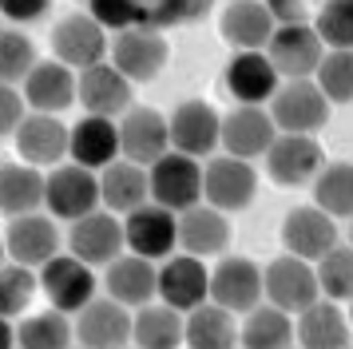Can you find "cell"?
<instances>
[{
	"mask_svg": "<svg viewBox=\"0 0 353 349\" xmlns=\"http://www.w3.org/2000/svg\"><path fill=\"white\" fill-rule=\"evenodd\" d=\"M131 341L143 349H179L183 346V310L167 301H147L131 317Z\"/></svg>",
	"mask_w": 353,
	"mask_h": 349,
	"instance_id": "cell-32",
	"label": "cell"
},
{
	"mask_svg": "<svg viewBox=\"0 0 353 349\" xmlns=\"http://www.w3.org/2000/svg\"><path fill=\"white\" fill-rule=\"evenodd\" d=\"M266 8L278 24H302V20H314L318 0H266Z\"/></svg>",
	"mask_w": 353,
	"mask_h": 349,
	"instance_id": "cell-46",
	"label": "cell"
},
{
	"mask_svg": "<svg viewBox=\"0 0 353 349\" xmlns=\"http://www.w3.org/2000/svg\"><path fill=\"white\" fill-rule=\"evenodd\" d=\"M262 159H266V174L278 187H305L325 167L321 143L314 135H294V131H278Z\"/></svg>",
	"mask_w": 353,
	"mask_h": 349,
	"instance_id": "cell-10",
	"label": "cell"
},
{
	"mask_svg": "<svg viewBox=\"0 0 353 349\" xmlns=\"http://www.w3.org/2000/svg\"><path fill=\"white\" fill-rule=\"evenodd\" d=\"M167 131H171V147H175V151L194 155V159H207V155H214V147H219L223 115L210 108L207 99H183V103L171 111Z\"/></svg>",
	"mask_w": 353,
	"mask_h": 349,
	"instance_id": "cell-16",
	"label": "cell"
},
{
	"mask_svg": "<svg viewBox=\"0 0 353 349\" xmlns=\"http://www.w3.org/2000/svg\"><path fill=\"white\" fill-rule=\"evenodd\" d=\"M40 278L32 266H20V262H0V314L17 321L20 314H28Z\"/></svg>",
	"mask_w": 353,
	"mask_h": 349,
	"instance_id": "cell-37",
	"label": "cell"
},
{
	"mask_svg": "<svg viewBox=\"0 0 353 349\" xmlns=\"http://www.w3.org/2000/svg\"><path fill=\"white\" fill-rule=\"evenodd\" d=\"M350 246H353V219H350Z\"/></svg>",
	"mask_w": 353,
	"mask_h": 349,
	"instance_id": "cell-51",
	"label": "cell"
},
{
	"mask_svg": "<svg viewBox=\"0 0 353 349\" xmlns=\"http://www.w3.org/2000/svg\"><path fill=\"white\" fill-rule=\"evenodd\" d=\"M226 92L234 95V103H270V95L278 92V68L270 63L266 48H239L230 63H226Z\"/></svg>",
	"mask_w": 353,
	"mask_h": 349,
	"instance_id": "cell-18",
	"label": "cell"
},
{
	"mask_svg": "<svg viewBox=\"0 0 353 349\" xmlns=\"http://www.w3.org/2000/svg\"><path fill=\"white\" fill-rule=\"evenodd\" d=\"M123 242L131 254H143L151 262H163L179 246V215L159 203H139L123 215Z\"/></svg>",
	"mask_w": 353,
	"mask_h": 349,
	"instance_id": "cell-9",
	"label": "cell"
},
{
	"mask_svg": "<svg viewBox=\"0 0 353 349\" xmlns=\"http://www.w3.org/2000/svg\"><path fill=\"white\" fill-rule=\"evenodd\" d=\"M139 24L159 32L191 24V4L187 0H139Z\"/></svg>",
	"mask_w": 353,
	"mask_h": 349,
	"instance_id": "cell-42",
	"label": "cell"
},
{
	"mask_svg": "<svg viewBox=\"0 0 353 349\" xmlns=\"http://www.w3.org/2000/svg\"><path fill=\"white\" fill-rule=\"evenodd\" d=\"M60 246H64V235H60V219L56 215L24 210V215H12L8 226H4V250L20 266L40 270L52 254H60Z\"/></svg>",
	"mask_w": 353,
	"mask_h": 349,
	"instance_id": "cell-5",
	"label": "cell"
},
{
	"mask_svg": "<svg viewBox=\"0 0 353 349\" xmlns=\"http://www.w3.org/2000/svg\"><path fill=\"white\" fill-rule=\"evenodd\" d=\"M68 155L88 171H103L112 159H119V119L88 111L68 127Z\"/></svg>",
	"mask_w": 353,
	"mask_h": 349,
	"instance_id": "cell-22",
	"label": "cell"
},
{
	"mask_svg": "<svg viewBox=\"0 0 353 349\" xmlns=\"http://www.w3.org/2000/svg\"><path fill=\"white\" fill-rule=\"evenodd\" d=\"M266 56H270V63L278 68L282 79H302V76H314V68L325 56V44H321V36L314 32L310 20L278 24L270 32V40H266Z\"/></svg>",
	"mask_w": 353,
	"mask_h": 349,
	"instance_id": "cell-14",
	"label": "cell"
},
{
	"mask_svg": "<svg viewBox=\"0 0 353 349\" xmlns=\"http://www.w3.org/2000/svg\"><path fill=\"white\" fill-rule=\"evenodd\" d=\"M4 254H8V250H4V235H0V262H4Z\"/></svg>",
	"mask_w": 353,
	"mask_h": 349,
	"instance_id": "cell-49",
	"label": "cell"
},
{
	"mask_svg": "<svg viewBox=\"0 0 353 349\" xmlns=\"http://www.w3.org/2000/svg\"><path fill=\"white\" fill-rule=\"evenodd\" d=\"M167 147H171V131H167V119L155 108H135L131 103L119 115V155L123 159L151 167Z\"/></svg>",
	"mask_w": 353,
	"mask_h": 349,
	"instance_id": "cell-24",
	"label": "cell"
},
{
	"mask_svg": "<svg viewBox=\"0 0 353 349\" xmlns=\"http://www.w3.org/2000/svg\"><path fill=\"white\" fill-rule=\"evenodd\" d=\"M147 187H151V203H159L179 215L187 206L203 203V163L194 155H183L175 147H167L147 167Z\"/></svg>",
	"mask_w": 353,
	"mask_h": 349,
	"instance_id": "cell-1",
	"label": "cell"
},
{
	"mask_svg": "<svg viewBox=\"0 0 353 349\" xmlns=\"http://www.w3.org/2000/svg\"><path fill=\"white\" fill-rule=\"evenodd\" d=\"M17 155L32 167H56L68 159V123L52 111H28L12 131Z\"/></svg>",
	"mask_w": 353,
	"mask_h": 349,
	"instance_id": "cell-19",
	"label": "cell"
},
{
	"mask_svg": "<svg viewBox=\"0 0 353 349\" xmlns=\"http://www.w3.org/2000/svg\"><path fill=\"white\" fill-rule=\"evenodd\" d=\"M68 250L83 258L88 266H108L112 258L128 250L123 242V215H115L108 206H96L80 219L68 222Z\"/></svg>",
	"mask_w": 353,
	"mask_h": 349,
	"instance_id": "cell-4",
	"label": "cell"
},
{
	"mask_svg": "<svg viewBox=\"0 0 353 349\" xmlns=\"http://www.w3.org/2000/svg\"><path fill=\"white\" fill-rule=\"evenodd\" d=\"M210 301L226 306L230 314L254 310L262 301V270L242 254H223V262L210 270Z\"/></svg>",
	"mask_w": 353,
	"mask_h": 349,
	"instance_id": "cell-21",
	"label": "cell"
},
{
	"mask_svg": "<svg viewBox=\"0 0 353 349\" xmlns=\"http://www.w3.org/2000/svg\"><path fill=\"white\" fill-rule=\"evenodd\" d=\"M147 199H151V187H147L143 163H131V159L119 155L99 171V206H108L115 215H128Z\"/></svg>",
	"mask_w": 353,
	"mask_h": 349,
	"instance_id": "cell-29",
	"label": "cell"
},
{
	"mask_svg": "<svg viewBox=\"0 0 353 349\" xmlns=\"http://www.w3.org/2000/svg\"><path fill=\"white\" fill-rule=\"evenodd\" d=\"M330 99L310 76L302 79H286L278 83V92L270 95V119L278 131H294V135H314L330 123Z\"/></svg>",
	"mask_w": 353,
	"mask_h": 349,
	"instance_id": "cell-2",
	"label": "cell"
},
{
	"mask_svg": "<svg viewBox=\"0 0 353 349\" xmlns=\"http://www.w3.org/2000/svg\"><path fill=\"white\" fill-rule=\"evenodd\" d=\"M294 341L305 349H341L350 346V317L334 298H314L294 314Z\"/></svg>",
	"mask_w": 353,
	"mask_h": 349,
	"instance_id": "cell-27",
	"label": "cell"
},
{
	"mask_svg": "<svg viewBox=\"0 0 353 349\" xmlns=\"http://www.w3.org/2000/svg\"><path fill=\"white\" fill-rule=\"evenodd\" d=\"M350 326H353V298H350Z\"/></svg>",
	"mask_w": 353,
	"mask_h": 349,
	"instance_id": "cell-50",
	"label": "cell"
},
{
	"mask_svg": "<svg viewBox=\"0 0 353 349\" xmlns=\"http://www.w3.org/2000/svg\"><path fill=\"white\" fill-rule=\"evenodd\" d=\"M72 333H76V346L83 349H119L131 341V310L123 301H115L112 294L92 298L76 310Z\"/></svg>",
	"mask_w": 353,
	"mask_h": 349,
	"instance_id": "cell-13",
	"label": "cell"
},
{
	"mask_svg": "<svg viewBox=\"0 0 353 349\" xmlns=\"http://www.w3.org/2000/svg\"><path fill=\"white\" fill-rule=\"evenodd\" d=\"M103 286L115 301H123L128 310H139L151 298H159V266L143 254H119L103 270Z\"/></svg>",
	"mask_w": 353,
	"mask_h": 349,
	"instance_id": "cell-25",
	"label": "cell"
},
{
	"mask_svg": "<svg viewBox=\"0 0 353 349\" xmlns=\"http://www.w3.org/2000/svg\"><path fill=\"white\" fill-rule=\"evenodd\" d=\"M187 4H191V24H194V20H203V16L214 8V0H187Z\"/></svg>",
	"mask_w": 353,
	"mask_h": 349,
	"instance_id": "cell-48",
	"label": "cell"
},
{
	"mask_svg": "<svg viewBox=\"0 0 353 349\" xmlns=\"http://www.w3.org/2000/svg\"><path fill=\"white\" fill-rule=\"evenodd\" d=\"M44 206V174L32 163H0V215L12 219Z\"/></svg>",
	"mask_w": 353,
	"mask_h": 349,
	"instance_id": "cell-33",
	"label": "cell"
},
{
	"mask_svg": "<svg viewBox=\"0 0 353 349\" xmlns=\"http://www.w3.org/2000/svg\"><path fill=\"white\" fill-rule=\"evenodd\" d=\"M108 28L92 12H72L52 24V56L68 63L72 72H83L92 63L108 60Z\"/></svg>",
	"mask_w": 353,
	"mask_h": 349,
	"instance_id": "cell-8",
	"label": "cell"
},
{
	"mask_svg": "<svg viewBox=\"0 0 353 349\" xmlns=\"http://www.w3.org/2000/svg\"><path fill=\"white\" fill-rule=\"evenodd\" d=\"M159 298L175 310H191L210 298V270L199 254H167L159 266Z\"/></svg>",
	"mask_w": 353,
	"mask_h": 349,
	"instance_id": "cell-23",
	"label": "cell"
},
{
	"mask_svg": "<svg viewBox=\"0 0 353 349\" xmlns=\"http://www.w3.org/2000/svg\"><path fill=\"white\" fill-rule=\"evenodd\" d=\"M258 195V174L250 159L239 155H207L203 163V203L219 210H242Z\"/></svg>",
	"mask_w": 353,
	"mask_h": 349,
	"instance_id": "cell-7",
	"label": "cell"
},
{
	"mask_svg": "<svg viewBox=\"0 0 353 349\" xmlns=\"http://www.w3.org/2000/svg\"><path fill=\"white\" fill-rule=\"evenodd\" d=\"M20 92H24V103L32 111H52L60 115L76 103V72L60 63L56 56L52 60H36L32 72L20 79Z\"/></svg>",
	"mask_w": 353,
	"mask_h": 349,
	"instance_id": "cell-26",
	"label": "cell"
},
{
	"mask_svg": "<svg viewBox=\"0 0 353 349\" xmlns=\"http://www.w3.org/2000/svg\"><path fill=\"white\" fill-rule=\"evenodd\" d=\"M88 12L108 32H123L139 24V0H88Z\"/></svg>",
	"mask_w": 353,
	"mask_h": 349,
	"instance_id": "cell-43",
	"label": "cell"
},
{
	"mask_svg": "<svg viewBox=\"0 0 353 349\" xmlns=\"http://www.w3.org/2000/svg\"><path fill=\"white\" fill-rule=\"evenodd\" d=\"M310 24L325 48H353V0H325Z\"/></svg>",
	"mask_w": 353,
	"mask_h": 349,
	"instance_id": "cell-41",
	"label": "cell"
},
{
	"mask_svg": "<svg viewBox=\"0 0 353 349\" xmlns=\"http://www.w3.org/2000/svg\"><path fill=\"white\" fill-rule=\"evenodd\" d=\"M44 206L60 222H72L99 206V174L80 163H56L44 174Z\"/></svg>",
	"mask_w": 353,
	"mask_h": 349,
	"instance_id": "cell-6",
	"label": "cell"
},
{
	"mask_svg": "<svg viewBox=\"0 0 353 349\" xmlns=\"http://www.w3.org/2000/svg\"><path fill=\"white\" fill-rule=\"evenodd\" d=\"M179 246L199 258H214L230 246V222L226 210L210 203H194L187 210H179Z\"/></svg>",
	"mask_w": 353,
	"mask_h": 349,
	"instance_id": "cell-28",
	"label": "cell"
},
{
	"mask_svg": "<svg viewBox=\"0 0 353 349\" xmlns=\"http://www.w3.org/2000/svg\"><path fill=\"white\" fill-rule=\"evenodd\" d=\"M48 12H52V0H0V16L8 24H20V28L44 20Z\"/></svg>",
	"mask_w": 353,
	"mask_h": 349,
	"instance_id": "cell-45",
	"label": "cell"
},
{
	"mask_svg": "<svg viewBox=\"0 0 353 349\" xmlns=\"http://www.w3.org/2000/svg\"><path fill=\"white\" fill-rule=\"evenodd\" d=\"M341 235H337V219L325 215L318 203L314 206H294L282 219V246L290 254H298L305 262H318L325 250H334Z\"/></svg>",
	"mask_w": 353,
	"mask_h": 349,
	"instance_id": "cell-20",
	"label": "cell"
},
{
	"mask_svg": "<svg viewBox=\"0 0 353 349\" xmlns=\"http://www.w3.org/2000/svg\"><path fill=\"white\" fill-rule=\"evenodd\" d=\"M278 127H274L270 111L262 103H239L234 111L223 115V131H219V147L226 155H239L254 163L258 155H266V147L274 143Z\"/></svg>",
	"mask_w": 353,
	"mask_h": 349,
	"instance_id": "cell-17",
	"label": "cell"
},
{
	"mask_svg": "<svg viewBox=\"0 0 353 349\" xmlns=\"http://www.w3.org/2000/svg\"><path fill=\"white\" fill-rule=\"evenodd\" d=\"M32 63H36L32 36L20 28V24L0 28V83H20V79L32 72Z\"/></svg>",
	"mask_w": 353,
	"mask_h": 349,
	"instance_id": "cell-40",
	"label": "cell"
},
{
	"mask_svg": "<svg viewBox=\"0 0 353 349\" xmlns=\"http://www.w3.org/2000/svg\"><path fill=\"white\" fill-rule=\"evenodd\" d=\"M314 76L330 103H353V48H325Z\"/></svg>",
	"mask_w": 353,
	"mask_h": 349,
	"instance_id": "cell-38",
	"label": "cell"
},
{
	"mask_svg": "<svg viewBox=\"0 0 353 349\" xmlns=\"http://www.w3.org/2000/svg\"><path fill=\"white\" fill-rule=\"evenodd\" d=\"M314 203L334 219H353V163H325L314 174Z\"/></svg>",
	"mask_w": 353,
	"mask_h": 349,
	"instance_id": "cell-36",
	"label": "cell"
},
{
	"mask_svg": "<svg viewBox=\"0 0 353 349\" xmlns=\"http://www.w3.org/2000/svg\"><path fill=\"white\" fill-rule=\"evenodd\" d=\"M183 346L191 349H230L239 346V326L234 314L219 301H199L183 314Z\"/></svg>",
	"mask_w": 353,
	"mask_h": 349,
	"instance_id": "cell-30",
	"label": "cell"
},
{
	"mask_svg": "<svg viewBox=\"0 0 353 349\" xmlns=\"http://www.w3.org/2000/svg\"><path fill=\"white\" fill-rule=\"evenodd\" d=\"M318 270V290L334 301H350L353 298V246L337 242L334 250H325L314 262Z\"/></svg>",
	"mask_w": 353,
	"mask_h": 349,
	"instance_id": "cell-39",
	"label": "cell"
},
{
	"mask_svg": "<svg viewBox=\"0 0 353 349\" xmlns=\"http://www.w3.org/2000/svg\"><path fill=\"white\" fill-rule=\"evenodd\" d=\"M76 341V333H72V317L64 310H40V314H20L17 321V346L24 349H64Z\"/></svg>",
	"mask_w": 353,
	"mask_h": 349,
	"instance_id": "cell-35",
	"label": "cell"
},
{
	"mask_svg": "<svg viewBox=\"0 0 353 349\" xmlns=\"http://www.w3.org/2000/svg\"><path fill=\"white\" fill-rule=\"evenodd\" d=\"M294 341V314L278 310L274 301H258L254 310H246V321L239 326V346L246 349H282Z\"/></svg>",
	"mask_w": 353,
	"mask_h": 349,
	"instance_id": "cell-34",
	"label": "cell"
},
{
	"mask_svg": "<svg viewBox=\"0 0 353 349\" xmlns=\"http://www.w3.org/2000/svg\"><path fill=\"white\" fill-rule=\"evenodd\" d=\"M8 346H17V321L0 314V349H8Z\"/></svg>",
	"mask_w": 353,
	"mask_h": 349,
	"instance_id": "cell-47",
	"label": "cell"
},
{
	"mask_svg": "<svg viewBox=\"0 0 353 349\" xmlns=\"http://www.w3.org/2000/svg\"><path fill=\"white\" fill-rule=\"evenodd\" d=\"M278 20L270 16L266 0H230L219 16V32L230 48H266Z\"/></svg>",
	"mask_w": 353,
	"mask_h": 349,
	"instance_id": "cell-31",
	"label": "cell"
},
{
	"mask_svg": "<svg viewBox=\"0 0 353 349\" xmlns=\"http://www.w3.org/2000/svg\"><path fill=\"white\" fill-rule=\"evenodd\" d=\"M40 290L48 294V301L64 314H76L83 301L96 298V266H88L76 254H52L48 262L40 266Z\"/></svg>",
	"mask_w": 353,
	"mask_h": 349,
	"instance_id": "cell-12",
	"label": "cell"
},
{
	"mask_svg": "<svg viewBox=\"0 0 353 349\" xmlns=\"http://www.w3.org/2000/svg\"><path fill=\"white\" fill-rule=\"evenodd\" d=\"M318 270L314 262H305L298 254H282V258H274L270 266L262 270V298L274 301L278 310H286V314H298L305 310L310 301L318 298Z\"/></svg>",
	"mask_w": 353,
	"mask_h": 349,
	"instance_id": "cell-11",
	"label": "cell"
},
{
	"mask_svg": "<svg viewBox=\"0 0 353 349\" xmlns=\"http://www.w3.org/2000/svg\"><path fill=\"white\" fill-rule=\"evenodd\" d=\"M108 60L131 79V83H147L155 79L171 60V48L167 36L159 28H147V24H131V28L115 32L112 44H108Z\"/></svg>",
	"mask_w": 353,
	"mask_h": 349,
	"instance_id": "cell-3",
	"label": "cell"
},
{
	"mask_svg": "<svg viewBox=\"0 0 353 349\" xmlns=\"http://www.w3.org/2000/svg\"><path fill=\"white\" fill-rule=\"evenodd\" d=\"M24 115H28V103H24L20 83H0V139H8Z\"/></svg>",
	"mask_w": 353,
	"mask_h": 349,
	"instance_id": "cell-44",
	"label": "cell"
},
{
	"mask_svg": "<svg viewBox=\"0 0 353 349\" xmlns=\"http://www.w3.org/2000/svg\"><path fill=\"white\" fill-rule=\"evenodd\" d=\"M131 99H135V83L112 60H99L92 68H83V72H76V103L83 111L119 119L131 108Z\"/></svg>",
	"mask_w": 353,
	"mask_h": 349,
	"instance_id": "cell-15",
	"label": "cell"
}]
</instances>
